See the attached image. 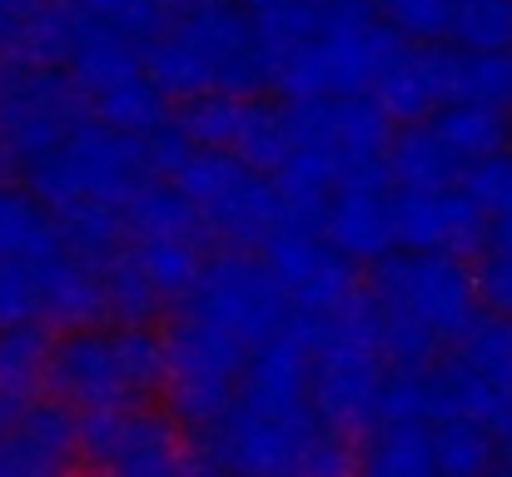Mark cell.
Instances as JSON below:
<instances>
[{"instance_id": "33", "label": "cell", "mask_w": 512, "mask_h": 477, "mask_svg": "<svg viewBox=\"0 0 512 477\" xmlns=\"http://www.w3.org/2000/svg\"><path fill=\"white\" fill-rule=\"evenodd\" d=\"M453 105H512V60L453 50Z\"/></svg>"}, {"instance_id": "12", "label": "cell", "mask_w": 512, "mask_h": 477, "mask_svg": "<svg viewBox=\"0 0 512 477\" xmlns=\"http://www.w3.org/2000/svg\"><path fill=\"white\" fill-rule=\"evenodd\" d=\"M80 458L85 477H184L189 448L165 408H120L80 418Z\"/></svg>"}, {"instance_id": "41", "label": "cell", "mask_w": 512, "mask_h": 477, "mask_svg": "<svg viewBox=\"0 0 512 477\" xmlns=\"http://www.w3.org/2000/svg\"><path fill=\"white\" fill-rule=\"evenodd\" d=\"M483 249H503V254H512V204L503 209V214H493V224H488V244Z\"/></svg>"}, {"instance_id": "38", "label": "cell", "mask_w": 512, "mask_h": 477, "mask_svg": "<svg viewBox=\"0 0 512 477\" xmlns=\"http://www.w3.org/2000/svg\"><path fill=\"white\" fill-rule=\"evenodd\" d=\"M473 284H478V304H483V314L512 318V254H503V249H478Z\"/></svg>"}, {"instance_id": "8", "label": "cell", "mask_w": 512, "mask_h": 477, "mask_svg": "<svg viewBox=\"0 0 512 477\" xmlns=\"http://www.w3.org/2000/svg\"><path fill=\"white\" fill-rule=\"evenodd\" d=\"M150 150L140 135H125L115 125H100L95 115L45 159L25 169V189L45 204L60 209L70 199H100V204H130V194L150 179Z\"/></svg>"}, {"instance_id": "31", "label": "cell", "mask_w": 512, "mask_h": 477, "mask_svg": "<svg viewBox=\"0 0 512 477\" xmlns=\"http://www.w3.org/2000/svg\"><path fill=\"white\" fill-rule=\"evenodd\" d=\"M100 279H105L110 323H155V318L165 314V299H160V294H155V284L140 274V264H135L130 244H125L110 264H100Z\"/></svg>"}, {"instance_id": "48", "label": "cell", "mask_w": 512, "mask_h": 477, "mask_svg": "<svg viewBox=\"0 0 512 477\" xmlns=\"http://www.w3.org/2000/svg\"><path fill=\"white\" fill-rule=\"evenodd\" d=\"M508 155H512V150H508Z\"/></svg>"}, {"instance_id": "30", "label": "cell", "mask_w": 512, "mask_h": 477, "mask_svg": "<svg viewBox=\"0 0 512 477\" xmlns=\"http://www.w3.org/2000/svg\"><path fill=\"white\" fill-rule=\"evenodd\" d=\"M448 40L473 55H512V0H453Z\"/></svg>"}, {"instance_id": "44", "label": "cell", "mask_w": 512, "mask_h": 477, "mask_svg": "<svg viewBox=\"0 0 512 477\" xmlns=\"http://www.w3.org/2000/svg\"><path fill=\"white\" fill-rule=\"evenodd\" d=\"M184 477H239V473H229V468H219V463H209V458H194Z\"/></svg>"}, {"instance_id": "47", "label": "cell", "mask_w": 512, "mask_h": 477, "mask_svg": "<svg viewBox=\"0 0 512 477\" xmlns=\"http://www.w3.org/2000/svg\"><path fill=\"white\" fill-rule=\"evenodd\" d=\"M0 184H5V179H0Z\"/></svg>"}, {"instance_id": "10", "label": "cell", "mask_w": 512, "mask_h": 477, "mask_svg": "<svg viewBox=\"0 0 512 477\" xmlns=\"http://www.w3.org/2000/svg\"><path fill=\"white\" fill-rule=\"evenodd\" d=\"M85 120L90 105L65 70L25 60L0 65V174L5 169L25 174L35 159L60 150Z\"/></svg>"}, {"instance_id": "23", "label": "cell", "mask_w": 512, "mask_h": 477, "mask_svg": "<svg viewBox=\"0 0 512 477\" xmlns=\"http://www.w3.org/2000/svg\"><path fill=\"white\" fill-rule=\"evenodd\" d=\"M353 477H438L433 443L423 423H383L368 428L353 448Z\"/></svg>"}, {"instance_id": "16", "label": "cell", "mask_w": 512, "mask_h": 477, "mask_svg": "<svg viewBox=\"0 0 512 477\" xmlns=\"http://www.w3.org/2000/svg\"><path fill=\"white\" fill-rule=\"evenodd\" d=\"M80 413L55 398L25 403L0 428V477H80Z\"/></svg>"}, {"instance_id": "1", "label": "cell", "mask_w": 512, "mask_h": 477, "mask_svg": "<svg viewBox=\"0 0 512 477\" xmlns=\"http://www.w3.org/2000/svg\"><path fill=\"white\" fill-rule=\"evenodd\" d=\"M363 294L378 318V348L388 368H433L483 314L473 264L458 254L393 249L373 264Z\"/></svg>"}, {"instance_id": "46", "label": "cell", "mask_w": 512, "mask_h": 477, "mask_svg": "<svg viewBox=\"0 0 512 477\" xmlns=\"http://www.w3.org/2000/svg\"><path fill=\"white\" fill-rule=\"evenodd\" d=\"M30 5H45V0H30Z\"/></svg>"}, {"instance_id": "15", "label": "cell", "mask_w": 512, "mask_h": 477, "mask_svg": "<svg viewBox=\"0 0 512 477\" xmlns=\"http://www.w3.org/2000/svg\"><path fill=\"white\" fill-rule=\"evenodd\" d=\"M393 244L413 254H478L488 244V214L463 184L393 189Z\"/></svg>"}, {"instance_id": "24", "label": "cell", "mask_w": 512, "mask_h": 477, "mask_svg": "<svg viewBox=\"0 0 512 477\" xmlns=\"http://www.w3.org/2000/svg\"><path fill=\"white\" fill-rule=\"evenodd\" d=\"M55 224H60V239L75 259L85 264H110L125 244H130V229H125V209L120 204H100V199H70L60 209H50Z\"/></svg>"}, {"instance_id": "3", "label": "cell", "mask_w": 512, "mask_h": 477, "mask_svg": "<svg viewBox=\"0 0 512 477\" xmlns=\"http://www.w3.org/2000/svg\"><path fill=\"white\" fill-rule=\"evenodd\" d=\"M45 388L70 413H120L165 393V333L155 323H95L50 343Z\"/></svg>"}, {"instance_id": "34", "label": "cell", "mask_w": 512, "mask_h": 477, "mask_svg": "<svg viewBox=\"0 0 512 477\" xmlns=\"http://www.w3.org/2000/svg\"><path fill=\"white\" fill-rule=\"evenodd\" d=\"M383 25L398 40H418V45H438L448 40V20H453V0H373Z\"/></svg>"}, {"instance_id": "26", "label": "cell", "mask_w": 512, "mask_h": 477, "mask_svg": "<svg viewBox=\"0 0 512 477\" xmlns=\"http://www.w3.org/2000/svg\"><path fill=\"white\" fill-rule=\"evenodd\" d=\"M438 140L458 155V164H478V159H493V155H508L512 150V125H508V110L498 105H443L433 120Z\"/></svg>"}, {"instance_id": "43", "label": "cell", "mask_w": 512, "mask_h": 477, "mask_svg": "<svg viewBox=\"0 0 512 477\" xmlns=\"http://www.w3.org/2000/svg\"><path fill=\"white\" fill-rule=\"evenodd\" d=\"M214 5H234V0H165V10L174 15H199V10H214Z\"/></svg>"}, {"instance_id": "5", "label": "cell", "mask_w": 512, "mask_h": 477, "mask_svg": "<svg viewBox=\"0 0 512 477\" xmlns=\"http://www.w3.org/2000/svg\"><path fill=\"white\" fill-rule=\"evenodd\" d=\"M398 45L403 40L383 25L373 0H334L324 5L319 30L274 60V95L284 100L373 95V80Z\"/></svg>"}, {"instance_id": "40", "label": "cell", "mask_w": 512, "mask_h": 477, "mask_svg": "<svg viewBox=\"0 0 512 477\" xmlns=\"http://www.w3.org/2000/svg\"><path fill=\"white\" fill-rule=\"evenodd\" d=\"M25 15H30V0H0V55L15 50V35H20Z\"/></svg>"}, {"instance_id": "32", "label": "cell", "mask_w": 512, "mask_h": 477, "mask_svg": "<svg viewBox=\"0 0 512 477\" xmlns=\"http://www.w3.org/2000/svg\"><path fill=\"white\" fill-rule=\"evenodd\" d=\"M473 373H483L493 388L512 393V318L503 314H478V323L458 338L453 348Z\"/></svg>"}, {"instance_id": "20", "label": "cell", "mask_w": 512, "mask_h": 477, "mask_svg": "<svg viewBox=\"0 0 512 477\" xmlns=\"http://www.w3.org/2000/svg\"><path fill=\"white\" fill-rule=\"evenodd\" d=\"M512 408V393L493 388L483 373H473L458 353H443L428 368V423H448V418H468L483 428H498V418Z\"/></svg>"}, {"instance_id": "36", "label": "cell", "mask_w": 512, "mask_h": 477, "mask_svg": "<svg viewBox=\"0 0 512 477\" xmlns=\"http://www.w3.org/2000/svg\"><path fill=\"white\" fill-rule=\"evenodd\" d=\"M25 323H45L40 318V269L0 259V333L25 328Z\"/></svg>"}, {"instance_id": "35", "label": "cell", "mask_w": 512, "mask_h": 477, "mask_svg": "<svg viewBox=\"0 0 512 477\" xmlns=\"http://www.w3.org/2000/svg\"><path fill=\"white\" fill-rule=\"evenodd\" d=\"M75 5H80L90 20H100V25L130 35L135 45H150V40L170 25L165 0H75Z\"/></svg>"}, {"instance_id": "7", "label": "cell", "mask_w": 512, "mask_h": 477, "mask_svg": "<svg viewBox=\"0 0 512 477\" xmlns=\"http://www.w3.org/2000/svg\"><path fill=\"white\" fill-rule=\"evenodd\" d=\"M165 179L194 204L204 229L224 239V249H264L279 229H289V204L274 174H259L244 159L194 145Z\"/></svg>"}, {"instance_id": "4", "label": "cell", "mask_w": 512, "mask_h": 477, "mask_svg": "<svg viewBox=\"0 0 512 477\" xmlns=\"http://www.w3.org/2000/svg\"><path fill=\"white\" fill-rule=\"evenodd\" d=\"M353 438L314 403L254 408L229 403L219 423L199 433V453L239 477H353Z\"/></svg>"}, {"instance_id": "39", "label": "cell", "mask_w": 512, "mask_h": 477, "mask_svg": "<svg viewBox=\"0 0 512 477\" xmlns=\"http://www.w3.org/2000/svg\"><path fill=\"white\" fill-rule=\"evenodd\" d=\"M254 20H274V15H289V10H324L334 0H239Z\"/></svg>"}, {"instance_id": "19", "label": "cell", "mask_w": 512, "mask_h": 477, "mask_svg": "<svg viewBox=\"0 0 512 477\" xmlns=\"http://www.w3.org/2000/svg\"><path fill=\"white\" fill-rule=\"evenodd\" d=\"M40 318L55 328H95L110 323V304H105V279L95 264L75 259L70 249L50 264H40Z\"/></svg>"}, {"instance_id": "27", "label": "cell", "mask_w": 512, "mask_h": 477, "mask_svg": "<svg viewBox=\"0 0 512 477\" xmlns=\"http://www.w3.org/2000/svg\"><path fill=\"white\" fill-rule=\"evenodd\" d=\"M130 254L140 264V274L155 284V294L165 299V309L189 304L199 274H204V244L199 239H130Z\"/></svg>"}, {"instance_id": "13", "label": "cell", "mask_w": 512, "mask_h": 477, "mask_svg": "<svg viewBox=\"0 0 512 477\" xmlns=\"http://www.w3.org/2000/svg\"><path fill=\"white\" fill-rule=\"evenodd\" d=\"M174 125L199 150L234 155L259 174H274L289 155V110L269 95H204L179 105Z\"/></svg>"}, {"instance_id": "21", "label": "cell", "mask_w": 512, "mask_h": 477, "mask_svg": "<svg viewBox=\"0 0 512 477\" xmlns=\"http://www.w3.org/2000/svg\"><path fill=\"white\" fill-rule=\"evenodd\" d=\"M60 254H65V239H60L55 214L30 189L0 184V259L40 269V264H50Z\"/></svg>"}, {"instance_id": "11", "label": "cell", "mask_w": 512, "mask_h": 477, "mask_svg": "<svg viewBox=\"0 0 512 477\" xmlns=\"http://www.w3.org/2000/svg\"><path fill=\"white\" fill-rule=\"evenodd\" d=\"M189 314L219 323L224 333H234L249 353L284 338L294 328V304L284 294V284L274 279L269 259L259 249H219L204 259V274L184 304Z\"/></svg>"}, {"instance_id": "17", "label": "cell", "mask_w": 512, "mask_h": 477, "mask_svg": "<svg viewBox=\"0 0 512 477\" xmlns=\"http://www.w3.org/2000/svg\"><path fill=\"white\" fill-rule=\"evenodd\" d=\"M319 234L339 249L348 264H378L388 259L393 244V184H388V164L343 179L319 219Z\"/></svg>"}, {"instance_id": "2", "label": "cell", "mask_w": 512, "mask_h": 477, "mask_svg": "<svg viewBox=\"0 0 512 477\" xmlns=\"http://www.w3.org/2000/svg\"><path fill=\"white\" fill-rule=\"evenodd\" d=\"M145 75L170 105L204 95H269L274 50L244 5H214L199 15H174L145 45Z\"/></svg>"}, {"instance_id": "29", "label": "cell", "mask_w": 512, "mask_h": 477, "mask_svg": "<svg viewBox=\"0 0 512 477\" xmlns=\"http://www.w3.org/2000/svg\"><path fill=\"white\" fill-rule=\"evenodd\" d=\"M50 333L40 323L5 328L0 333V398L10 403H35L50 373Z\"/></svg>"}, {"instance_id": "45", "label": "cell", "mask_w": 512, "mask_h": 477, "mask_svg": "<svg viewBox=\"0 0 512 477\" xmlns=\"http://www.w3.org/2000/svg\"><path fill=\"white\" fill-rule=\"evenodd\" d=\"M20 408H25V403H10V398H0V428H5V423H10Z\"/></svg>"}, {"instance_id": "22", "label": "cell", "mask_w": 512, "mask_h": 477, "mask_svg": "<svg viewBox=\"0 0 512 477\" xmlns=\"http://www.w3.org/2000/svg\"><path fill=\"white\" fill-rule=\"evenodd\" d=\"M388 184L393 189H448L463 179V164L458 155L438 140V130L423 120V125H398L393 140H388Z\"/></svg>"}, {"instance_id": "49", "label": "cell", "mask_w": 512, "mask_h": 477, "mask_svg": "<svg viewBox=\"0 0 512 477\" xmlns=\"http://www.w3.org/2000/svg\"><path fill=\"white\" fill-rule=\"evenodd\" d=\"M508 60H512V55H508Z\"/></svg>"}, {"instance_id": "14", "label": "cell", "mask_w": 512, "mask_h": 477, "mask_svg": "<svg viewBox=\"0 0 512 477\" xmlns=\"http://www.w3.org/2000/svg\"><path fill=\"white\" fill-rule=\"evenodd\" d=\"M274 269V279L284 284L294 314L319 323V318L339 314L343 304L358 294V279H353V264L343 259L339 249L319 234V229H279L264 249H259Z\"/></svg>"}, {"instance_id": "42", "label": "cell", "mask_w": 512, "mask_h": 477, "mask_svg": "<svg viewBox=\"0 0 512 477\" xmlns=\"http://www.w3.org/2000/svg\"><path fill=\"white\" fill-rule=\"evenodd\" d=\"M493 438H498V468H503V473H512V408L498 418Z\"/></svg>"}, {"instance_id": "9", "label": "cell", "mask_w": 512, "mask_h": 477, "mask_svg": "<svg viewBox=\"0 0 512 477\" xmlns=\"http://www.w3.org/2000/svg\"><path fill=\"white\" fill-rule=\"evenodd\" d=\"M244 363H249V348L234 333L184 309L165 328V393H160L165 413L179 428L204 433L209 423L229 413Z\"/></svg>"}, {"instance_id": "25", "label": "cell", "mask_w": 512, "mask_h": 477, "mask_svg": "<svg viewBox=\"0 0 512 477\" xmlns=\"http://www.w3.org/2000/svg\"><path fill=\"white\" fill-rule=\"evenodd\" d=\"M125 229H130V239H199L204 244V219L194 214V204L174 189L170 179H160V174H150L135 194H130V204H125Z\"/></svg>"}, {"instance_id": "18", "label": "cell", "mask_w": 512, "mask_h": 477, "mask_svg": "<svg viewBox=\"0 0 512 477\" xmlns=\"http://www.w3.org/2000/svg\"><path fill=\"white\" fill-rule=\"evenodd\" d=\"M373 100L393 125H423L433 120L443 105H453V50L448 45H418L403 40L378 80H373Z\"/></svg>"}, {"instance_id": "6", "label": "cell", "mask_w": 512, "mask_h": 477, "mask_svg": "<svg viewBox=\"0 0 512 477\" xmlns=\"http://www.w3.org/2000/svg\"><path fill=\"white\" fill-rule=\"evenodd\" d=\"M309 333V398L339 433H368L378 428V393L388 378V358L378 348V318L368 294L358 289L339 314L299 318Z\"/></svg>"}, {"instance_id": "37", "label": "cell", "mask_w": 512, "mask_h": 477, "mask_svg": "<svg viewBox=\"0 0 512 477\" xmlns=\"http://www.w3.org/2000/svg\"><path fill=\"white\" fill-rule=\"evenodd\" d=\"M458 184L478 199V209H483L488 224H493V214H503V209L512 204V155H493V159L468 164Z\"/></svg>"}, {"instance_id": "28", "label": "cell", "mask_w": 512, "mask_h": 477, "mask_svg": "<svg viewBox=\"0 0 512 477\" xmlns=\"http://www.w3.org/2000/svg\"><path fill=\"white\" fill-rule=\"evenodd\" d=\"M428 443H433V473L438 477H493L498 473V438L483 423H468V418L428 423Z\"/></svg>"}]
</instances>
